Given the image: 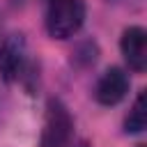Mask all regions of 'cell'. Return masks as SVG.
<instances>
[{
  "label": "cell",
  "instance_id": "cell-1",
  "mask_svg": "<svg viewBox=\"0 0 147 147\" xmlns=\"http://www.w3.org/2000/svg\"><path fill=\"white\" fill-rule=\"evenodd\" d=\"M85 21V0H51L46 11V30L53 39L74 37Z\"/></svg>",
  "mask_w": 147,
  "mask_h": 147
},
{
  "label": "cell",
  "instance_id": "cell-7",
  "mask_svg": "<svg viewBox=\"0 0 147 147\" xmlns=\"http://www.w3.org/2000/svg\"><path fill=\"white\" fill-rule=\"evenodd\" d=\"M138 147H145V145H138Z\"/></svg>",
  "mask_w": 147,
  "mask_h": 147
},
{
  "label": "cell",
  "instance_id": "cell-6",
  "mask_svg": "<svg viewBox=\"0 0 147 147\" xmlns=\"http://www.w3.org/2000/svg\"><path fill=\"white\" fill-rule=\"evenodd\" d=\"M145 126H147V106H145V92H140L136 103H133V108L126 115L124 131L126 133H142Z\"/></svg>",
  "mask_w": 147,
  "mask_h": 147
},
{
  "label": "cell",
  "instance_id": "cell-3",
  "mask_svg": "<svg viewBox=\"0 0 147 147\" xmlns=\"http://www.w3.org/2000/svg\"><path fill=\"white\" fill-rule=\"evenodd\" d=\"M129 76L124 69L119 67H110L101 74V78L96 80V87H94V99L101 103V106H115L119 103L126 92H129Z\"/></svg>",
  "mask_w": 147,
  "mask_h": 147
},
{
  "label": "cell",
  "instance_id": "cell-5",
  "mask_svg": "<svg viewBox=\"0 0 147 147\" xmlns=\"http://www.w3.org/2000/svg\"><path fill=\"white\" fill-rule=\"evenodd\" d=\"M25 64V41L21 34H11L0 48V76L9 83L16 80Z\"/></svg>",
  "mask_w": 147,
  "mask_h": 147
},
{
  "label": "cell",
  "instance_id": "cell-2",
  "mask_svg": "<svg viewBox=\"0 0 147 147\" xmlns=\"http://www.w3.org/2000/svg\"><path fill=\"white\" fill-rule=\"evenodd\" d=\"M71 129H74V122L64 103L57 99H51L46 106V119H44L39 147H67L71 138Z\"/></svg>",
  "mask_w": 147,
  "mask_h": 147
},
{
  "label": "cell",
  "instance_id": "cell-4",
  "mask_svg": "<svg viewBox=\"0 0 147 147\" xmlns=\"http://www.w3.org/2000/svg\"><path fill=\"white\" fill-rule=\"evenodd\" d=\"M119 48H122L126 64L133 71H145V67H147V32L140 25H131L122 32Z\"/></svg>",
  "mask_w": 147,
  "mask_h": 147
}]
</instances>
